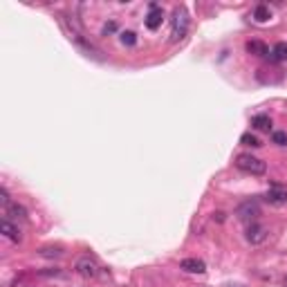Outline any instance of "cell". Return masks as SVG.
Returning a JSON list of instances; mask_svg holds the SVG:
<instances>
[{
	"label": "cell",
	"instance_id": "1",
	"mask_svg": "<svg viewBox=\"0 0 287 287\" xmlns=\"http://www.w3.org/2000/svg\"><path fill=\"white\" fill-rule=\"evenodd\" d=\"M236 166L240 168L243 173H249V175H265L267 164L263 160H258L251 153H240L236 157Z\"/></svg>",
	"mask_w": 287,
	"mask_h": 287
},
{
	"label": "cell",
	"instance_id": "2",
	"mask_svg": "<svg viewBox=\"0 0 287 287\" xmlns=\"http://www.w3.org/2000/svg\"><path fill=\"white\" fill-rule=\"evenodd\" d=\"M189 30V16L182 7H175L173 11V27H171V41H182Z\"/></svg>",
	"mask_w": 287,
	"mask_h": 287
},
{
	"label": "cell",
	"instance_id": "3",
	"mask_svg": "<svg viewBox=\"0 0 287 287\" xmlns=\"http://www.w3.org/2000/svg\"><path fill=\"white\" fill-rule=\"evenodd\" d=\"M74 269H76V274L79 276H83V278H99V274H101V267H99V263L94 260L92 256H81L79 260L74 263Z\"/></svg>",
	"mask_w": 287,
	"mask_h": 287
},
{
	"label": "cell",
	"instance_id": "4",
	"mask_svg": "<svg viewBox=\"0 0 287 287\" xmlns=\"http://www.w3.org/2000/svg\"><path fill=\"white\" fill-rule=\"evenodd\" d=\"M260 216V204L256 200H245L236 209V218L243 222H256V218Z\"/></svg>",
	"mask_w": 287,
	"mask_h": 287
},
{
	"label": "cell",
	"instance_id": "5",
	"mask_svg": "<svg viewBox=\"0 0 287 287\" xmlns=\"http://www.w3.org/2000/svg\"><path fill=\"white\" fill-rule=\"evenodd\" d=\"M267 227H263V224H258V222H251L249 227H247V243L249 245H263L267 240Z\"/></svg>",
	"mask_w": 287,
	"mask_h": 287
},
{
	"label": "cell",
	"instance_id": "6",
	"mask_svg": "<svg viewBox=\"0 0 287 287\" xmlns=\"http://www.w3.org/2000/svg\"><path fill=\"white\" fill-rule=\"evenodd\" d=\"M265 202H267V204H272V206H283V204H287V191H283L280 187L269 189L267 193H265Z\"/></svg>",
	"mask_w": 287,
	"mask_h": 287
},
{
	"label": "cell",
	"instance_id": "7",
	"mask_svg": "<svg viewBox=\"0 0 287 287\" xmlns=\"http://www.w3.org/2000/svg\"><path fill=\"white\" fill-rule=\"evenodd\" d=\"M162 20H164V11L157 7V5H150V14L146 16V27L150 32H155V30H160Z\"/></svg>",
	"mask_w": 287,
	"mask_h": 287
},
{
	"label": "cell",
	"instance_id": "8",
	"mask_svg": "<svg viewBox=\"0 0 287 287\" xmlns=\"http://www.w3.org/2000/svg\"><path fill=\"white\" fill-rule=\"evenodd\" d=\"M179 267L189 274H204L206 272L204 260H200V258H184V260L179 263Z\"/></svg>",
	"mask_w": 287,
	"mask_h": 287
},
{
	"label": "cell",
	"instance_id": "9",
	"mask_svg": "<svg viewBox=\"0 0 287 287\" xmlns=\"http://www.w3.org/2000/svg\"><path fill=\"white\" fill-rule=\"evenodd\" d=\"M0 231H3L5 238H9V240H14V243H20V231H18V227H16L11 220H7V218H3L0 220Z\"/></svg>",
	"mask_w": 287,
	"mask_h": 287
},
{
	"label": "cell",
	"instance_id": "10",
	"mask_svg": "<svg viewBox=\"0 0 287 287\" xmlns=\"http://www.w3.org/2000/svg\"><path fill=\"white\" fill-rule=\"evenodd\" d=\"M5 216H7V220H27V209L18 202H11L9 206H5Z\"/></svg>",
	"mask_w": 287,
	"mask_h": 287
},
{
	"label": "cell",
	"instance_id": "11",
	"mask_svg": "<svg viewBox=\"0 0 287 287\" xmlns=\"http://www.w3.org/2000/svg\"><path fill=\"white\" fill-rule=\"evenodd\" d=\"M247 52L254 54V56H260V59H272L269 47L265 43H260V41H249V43H247Z\"/></svg>",
	"mask_w": 287,
	"mask_h": 287
},
{
	"label": "cell",
	"instance_id": "12",
	"mask_svg": "<svg viewBox=\"0 0 287 287\" xmlns=\"http://www.w3.org/2000/svg\"><path fill=\"white\" fill-rule=\"evenodd\" d=\"M251 126H254L256 131H269V128H272V119H269L267 115H256L254 119H251Z\"/></svg>",
	"mask_w": 287,
	"mask_h": 287
},
{
	"label": "cell",
	"instance_id": "13",
	"mask_svg": "<svg viewBox=\"0 0 287 287\" xmlns=\"http://www.w3.org/2000/svg\"><path fill=\"white\" fill-rule=\"evenodd\" d=\"M254 18H256V22H267L269 18H272V11H269L267 5H256Z\"/></svg>",
	"mask_w": 287,
	"mask_h": 287
},
{
	"label": "cell",
	"instance_id": "14",
	"mask_svg": "<svg viewBox=\"0 0 287 287\" xmlns=\"http://www.w3.org/2000/svg\"><path fill=\"white\" fill-rule=\"evenodd\" d=\"M272 61H287V43H278L272 49Z\"/></svg>",
	"mask_w": 287,
	"mask_h": 287
},
{
	"label": "cell",
	"instance_id": "15",
	"mask_svg": "<svg viewBox=\"0 0 287 287\" xmlns=\"http://www.w3.org/2000/svg\"><path fill=\"white\" fill-rule=\"evenodd\" d=\"M240 142H243L245 146H251V148H258V146H263L260 139H258L256 135H251V133H245L243 137H240Z\"/></svg>",
	"mask_w": 287,
	"mask_h": 287
},
{
	"label": "cell",
	"instance_id": "16",
	"mask_svg": "<svg viewBox=\"0 0 287 287\" xmlns=\"http://www.w3.org/2000/svg\"><path fill=\"white\" fill-rule=\"evenodd\" d=\"M272 142H274V144H278V146H287V133L276 131V133L272 135Z\"/></svg>",
	"mask_w": 287,
	"mask_h": 287
},
{
	"label": "cell",
	"instance_id": "17",
	"mask_svg": "<svg viewBox=\"0 0 287 287\" xmlns=\"http://www.w3.org/2000/svg\"><path fill=\"white\" fill-rule=\"evenodd\" d=\"M121 43L123 45H135L137 43V36L133 32H121Z\"/></svg>",
	"mask_w": 287,
	"mask_h": 287
},
{
	"label": "cell",
	"instance_id": "18",
	"mask_svg": "<svg viewBox=\"0 0 287 287\" xmlns=\"http://www.w3.org/2000/svg\"><path fill=\"white\" fill-rule=\"evenodd\" d=\"M0 204H3V209L5 206H9L11 204V200H9V193H7V189H0Z\"/></svg>",
	"mask_w": 287,
	"mask_h": 287
},
{
	"label": "cell",
	"instance_id": "19",
	"mask_svg": "<svg viewBox=\"0 0 287 287\" xmlns=\"http://www.w3.org/2000/svg\"><path fill=\"white\" fill-rule=\"evenodd\" d=\"M41 254H43V256H61V254H63V251H61L59 247H54V249H52V247H47V249H43Z\"/></svg>",
	"mask_w": 287,
	"mask_h": 287
},
{
	"label": "cell",
	"instance_id": "20",
	"mask_svg": "<svg viewBox=\"0 0 287 287\" xmlns=\"http://www.w3.org/2000/svg\"><path fill=\"white\" fill-rule=\"evenodd\" d=\"M115 30H117V25H115V22H108V25L103 27V34H108V32H115Z\"/></svg>",
	"mask_w": 287,
	"mask_h": 287
},
{
	"label": "cell",
	"instance_id": "21",
	"mask_svg": "<svg viewBox=\"0 0 287 287\" xmlns=\"http://www.w3.org/2000/svg\"><path fill=\"white\" fill-rule=\"evenodd\" d=\"M285 287H287V278H285Z\"/></svg>",
	"mask_w": 287,
	"mask_h": 287
}]
</instances>
